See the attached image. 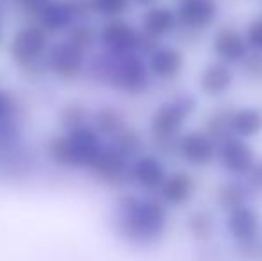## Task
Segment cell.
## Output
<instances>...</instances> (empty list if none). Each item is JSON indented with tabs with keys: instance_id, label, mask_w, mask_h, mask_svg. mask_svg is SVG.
I'll use <instances>...</instances> for the list:
<instances>
[{
	"instance_id": "6da1fadb",
	"label": "cell",
	"mask_w": 262,
	"mask_h": 261,
	"mask_svg": "<svg viewBox=\"0 0 262 261\" xmlns=\"http://www.w3.org/2000/svg\"><path fill=\"white\" fill-rule=\"evenodd\" d=\"M113 218L118 236L136 247L159 244L169 226L168 208L152 195L123 193L114 204Z\"/></svg>"
},
{
	"instance_id": "7a4b0ae2",
	"label": "cell",
	"mask_w": 262,
	"mask_h": 261,
	"mask_svg": "<svg viewBox=\"0 0 262 261\" xmlns=\"http://www.w3.org/2000/svg\"><path fill=\"white\" fill-rule=\"evenodd\" d=\"M104 147L105 142L93 127L82 126L50 136L45 143V157L61 170L88 172Z\"/></svg>"
},
{
	"instance_id": "3957f363",
	"label": "cell",
	"mask_w": 262,
	"mask_h": 261,
	"mask_svg": "<svg viewBox=\"0 0 262 261\" xmlns=\"http://www.w3.org/2000/svg\"><path fill=\"white\" fill-rule=\"evenodd\" d=\"M52 36L39 27L34 20H27L14 29L7 42V56L29 79H38L47 75L45 56L52 43Z\"/></svg>"
},
{
	"instance_id": "277c9868",
	"label": "cell",
	"mask_w": 262,
	"mask_h": 261,
	"mask_svg": "<svg viewBox=\"0 0 262 261\" xmlns=\"http://www.w3.org/2000/svg\"><path fill=\"white\" fill-rule=\"evenodd\" d=\"M196 109V98L191 93H179L168 102H162L150 116V132L156 145L177 154V138L186 120Z\"/></svg>"
},
{
	"instance_id": "5b68a950",
	"label": "cell",
	"mask_w": 262,
	"mask_h": 261,
	"mask_svg": "<svg viewBox=\"0 0 262 261\" xmlns=\"http://www.w3.org/2000/svg\"><path fill=\"white\" fill-rule=\"evenodd\" d=\"M88 54L66 42L64 38H54L45 56L47 75L59 83H73L84 77L88 65Z\"/></svg>"
},
{
	"instance_id": "8992f818",
	"label": "cell",
	"mask_w": 262,
	"mask_h": 261,
	"mask_svg": "<svg viewBox=\"0 0 262 261\" xmlns=\"http://www.w3.org/2000/svg\"><path fill=\"white\" fill-rule=\"evenodd\" d=\"M98 50L113 57H121L127 54H138L139 29L123 18L102 20L97 27Z\"/></svg>"
},
{
	"instance_id": "52a82bcc",
	"label": "cell",
	"mask_w": 262,
	"mask_h": 261,
	"mask_svg": "<svg viewBox=\"0 0 262 261\" xmlns=\"http://www.w3.org/2000/svg\"><path fill=\"white\" fill-rule=\"evenodd\" d=\"M128 167H130V161L121 156L113 145L105 143L104 150L97 157L93 167L88 170V174L100 185L120 188L128 185Z\"/></svg>"
},
{
	"instance_id": "ba28073f",
	"label": "cell",
	"mask_w": 262,
	"mask_h": 261,
	"mask_svg": "<svg viewBox=\"0 0 262 261\" xmlns=\"http://www.w3.org/2000/svg\"><path fill=\"white\" fill-rule=\"evenodd\" d=\"M168 170L157 154H139L128 167V185H134L145 193H157L164 183Z\"/></svg>"
},
{
	"instance_id": "9c48e42d",
	"label": "cell",
	"mask_w": 262,
	"mask_h": 261,
	"mask_svg": "<svg viewBox=\"0 0 262 261\" xmlns=\"http://www.w3.org/2000/svg\"><path fill=\"white\" fill-rule=\"evenodd\" d=\"M216 156L220 157V163L225 170L239 177H246L255 165V152L252 145L246 139L235 138V136L217 145Z\"/></svg>"
},
{
	"instance_id": "30bf717a",
	"label": "cell",
	"mask_w": 262,
	"mask_h": 261,
	"mask_svg": "<svg viewBox=\"0 0 262 261\" xmlns=\"http://www.w3.org/2000/svg\"><path fill=\"white\" fill-rule=\"evenodd\" d=\"M217 145L204 131H191L177 138V156L191 167H205L216 157Z\"/></svg>"
},
{
	"instance_id": "8fae6325",
	"label": "cell",
	"mask_w": 262,
	"mask_h": 261,
	"mask_svg": "<svg viewBox=\"0 0 262 261\" xmlns=\"http://www.w3.org/2000/svg\"><path fill=\"white\" fill-rule=\"evenodd\" d=\"M34 22L49 32L52 38L62 36L75 22L79 20L72 0H50L45 7L38 13Z\"/></svg>"
},
{
	"instance_id": "7c38bea8",
	"label": "cell",
	"mask_w": 262,
	"mask_h": 261,
	"mask_svg": "<svg viewBox=\"0 0 262 261\" xmlns=\"http://www.w3.org/2000/svg\"><path fill=\"white\" fill-rule=\"evenodd\" d=\"M220 6L216 0H180L175 9L179 25L191 31H204L216 22Z\"/></svg>"
},
{
	"instance_id": "4fadbf2b",
	"label": "cell",
	"mask_w": 262,
	"mask_h": 261,
	"mask_svg": "<svg viewBox=\"0 0 262 261\" xmlns=\"http://www.w3.org/2000/svg\"><path fill=\"white\" fill-rule=\"evenodd\" d=\"M194 179L184 170H177L166 175L164 183L157 190L156 197L166 208H180L186 206L193 198Z\"/></svg>"
},
{
	"instance_id": "5bb4252c",
	"label": "cell",
	"mask_w": 262,
	"mask_h": 261,
	"mask_svg": "<svg viewBox=\"0 0 262 261\" xmlns=\"http://www.w3.org/2000/svg\"><path fill=\"white\" fill-rule=\"evenodd\" d=\"M212 50L217 56V59L228 66L235 63H243L246 59V56L250 54V47L246 43L245 36L230 27L220 29L214 34Z\"/></svg>"
},
{
	"instance_id": "9a60e30c",
	"label": "cell",
	"mask_w": 262,
	"mask_h": 261,
	"mask_svg": "<svg viewBox=\"0 0 262 261\" xmlns=\"http://www.w3.org/2000/svg\"><path fill=\"white\" fill-rule=\"evenodd\" d=\"M145 59L150 77L159 81L175 79L184 68V54L169 45H159Z\"/></svg>"
},
{
	"instance_id": "2e32d148",
	"label": "cell",
	"mask_w": 262,
	"mask_h": 261,
	"mask_svg": "<svg viewBox=\"0 0 262 261\" xmlns=\"http://www.w3.org/2000/svg\"><path fill=\"white\" fill-rule=\"evenodd\" d=\"M90 126L93 127V129L102 136V139L107 143L116 138L121 131L127 129L128 122H127L125 113L121 111L118 106L104 104V106H98V108L91 109Z\"/></svg>"
},
{
	"instance_id": "e0dca14e",
	"label": "cell",
	"mask_w": 262,
	"mask_h": 261,
	"mask_svg": "<svg viewBox=\"0 0 262 261\" xmlns=\"http://www.w3.org/2000/svg\"><path fill=\"white\" fill-rule=\"evenodd\" d=\"M177 27H179V22H177L175 11L166 6H150L146 7L141 16L139 31L161 42V38L175 32Z\"/></svg>"
},
{
	"instance_id": "ac0fdd59",
	"label": "cell",
	"mask_w": 262,
	"mask_h": 261,
	"mask_svg": "<svg viewBox=\"0 0 262 261\" xmlns=\"http://www.w3.org/2000/svg\"><path fill=\"white\" fill-rule=\"evenodd\" d=\"M198 84H200L202 93L207 97H221L234 84V72L228 65L216 61V63H210L202 70Z\"/></svg>"
},
{
	"instance_id": "d6986e66",
	"label": "cell",
	"mask_w": 262,
	"mask_h": 261,
	"mask_svg": "<svg viewBox=\"0 0 262 261\" xmlns=\"http://www.w3.org/2000/svg\"><path fill=\"white\" fill-rule=\"evenodd\" d=\"M232 136L241 139L255 138L262 132V109L257 106H245L234 109L230 115Z\"/></svg>"
},
{
	"instance_id": "ffe728a7",
	"label": "cell",
	"mask_w": 262,
	"mask_h": 261,
	"mask_svg": "<svg viewBox=\"0 0 262 261\" xmlns=\"http://www.w3.org/2000/svg\"><path fill=\"white\" fill-rule=\"evenodd\" d=\"M253 190L252 186L246 181H241V179H232V181H227L217 188V206L225 211H230L234 208H239V206L248 204L250 197H252Z\"/></svg>"
},
{
	"instance_id": "44dd1931",
	"label": "cell",
	"mask_w": 262,
	"mask_h": 261,
	"mask_svg": "<svg viewBox=\"0 0 262 261\" xmlns=\"http://www.w3.org/2000/svg\"><path fill=\"white\" fill-rule=\"evenodd\" d=\"M55 120H57L59 131H70V129H75V127L90 126L91 108H88L86 104H82L79 101L64 102L57 109Z\"/></svg>"
},
{
	"instance_id": "7402d4cb",
	"label": "cell",
	"mask_w": 262,
	"mask_h": 261,
	"mask_svg": "<svg viewBox=\"0 0 262 261\" xmlns=\"http://www.w3.org/2000/svg\"><path fill=\"white\" fill-rule=\"evenodd\" d=\"M186 229L194 242H198V244H209L216 236V231H217L216 218H214V215L210 211L198 209V211H193L187 216Z\"/></svg>"
},
{
	"instance_id": "603a6c76",
	"label": "cell",
	"mask_w": 262,
	"mask_h": 261,
	"mask_svg": "<svg viewBox=\"0 0 262 261\" xmlns=\"http://www.w3.org/2000/svg\"><path fill=\"white\" fill-rule=\"evenodd\" d=\"M61 38L75 45L77 49H80L88 56H91L98 49L97 27L93 25V22H75Z\"/></svg>"
},
{
	"instance_id": "cb8c5ba5",
	"label": "cell",
	"mask_w": 262,
	"mask_h": 261,
	"mask_svg": "<svg viewBox=\"0 0 262 261\" xmlns=\"http://www.w3.org/2000/svg\"><path fill=\"white\" fill-rule=\"evenodd\" d=\"M107 143L113 145L114 149H116L123 157H127L128 161L136 159L139 154L145 152V150H143L145 149V139H143V136L139 134L138 131L132 129L130 126H128L125 131H121L114 139H111V142H107Z\"/></svg>"
},
{
	"instance_id": "d4e9b609",
	"label": "cell",
	"mask_w": 262,
	"mask_h": 261,
	"mask_svg": "<svg viewBox=\"0 0 262 261\" xmlns=\"http://www.w3.org/2000/svg\"><path fill=\"white\" fill-rule=\"evenodd\" d=\"M230 115L232 111H216L214 115H210L205 120V134L212 139L216 145L223 143L225 139L232 138V131H230Z\"/></svg>"
},
{
	"instance_id": "484cf974",
	"label": "cell",
	"mask_w": 262,
	"mask_h": 261,
	"mask_svg": "<svg viewBox=\"0 0 262 261\" xmlns=\"http://www.w3.org/2000/svg\"><path fill=\"white\" fill-rule=\"evenodd\" d=\"M95 18L109 20V18H123L132 7L130 0H90Z\"/></svg>"
},
{
	"instance_id": "4316f807",
	"label": "cell",
	"mask_w": 262,
	"mask_h": 261,
	"mask_svg": "<svg viewBox=\"0 0 262 261\" xmlns=\"http://www.w3.org/2000/svg\"><path fill=\"white\" fill-rule=\"evenodd\" d=\"M18 120V101L9 90L0 86V124Z\"/></svg>"
},
{
	"instance_id": "83f0119b",
	"label": "cell",
	"mask_w": 262,
	"mask_h": 261,
	"mask_svg": "<svg viewBox=\"0 0 262 261\" xmlns=\"http://www.w3.org/2000/svg\"><path fill=\"white\" fill-rule=\"evenodd\" d=\"M16 7V11L25 20H34L38 13L50 2V0H11Z\"/></svg>"
},
{
	"instance_id": "f1b7e54d",
	"label": "cell",
	"mask_w": 262,
	"mask_h": 261,
	"mask_svg": "<svg viewBox=\"0 0 262 261\" xmlns=\"http://www.w3.org/2000/svg\"><path fill=\"white\" fill-rule=\"evenodd\" d=\"M245 39L250 49L257 50V52H262V18L253 20L252 24L246 27Z\"/></svg>"
},
{
	"instance_id": "f546056e",
	"label": "cell",
	"mask_w": 262,
	"mask_h": 261,
	"mask_svg": "<svg viewBox=\"0 0 262 261\" xmlns=\"http://www.w3.org/2000/svg\"><path fill=\"white\" fill-rule=\"evenodd\" d=\"M246 183L252 186V190H260L262 192V159L255 161L250 174L246 175Z\"/></svg>"
},
{
	"instance_id": "4dcf8cb0",
	"label": "cell",
	"mask_w": 262,
	"mask_h": 261,
	"mask_svg": "<svg viewBox=\"0 0 262 261\" xmlns=\"http://www.w3.org/2000/svg\"><path fill=\"white\" fill-rule=\"evenodd\" d=\"M157 0H130L132 6H139V7H150V6H156Z\"/></svg>"
},
{
	"instance_id": "1f68e13d",
	"label": "cell",
	"mask_w": 262,
	"mask_h": 261,
	"mask_svg": "<svg viewBox=\"0 0 262 261\" xmlns=\"http://www.w3.org/2000/svg\"><path fill=\"white\" fill-rule=\"evenodd\" d=\"M2 42H4V32H2V24H0V47H2Z\"/></svg>"
}]
</instances>
